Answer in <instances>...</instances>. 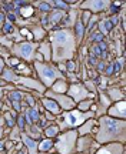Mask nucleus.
<instances>
[{"instance_id": "f257e3e1", "label": "nucleus", "mask_w": 126, "mask_h": 154, "mask_svg": "<svg viewBox=\"0 0 126 154\" xmlns=\"http://www.w3.org/2000/svg\"><path fill=\"white\" fill-rule=\"evenodd\" d=\"M50 47H52V60L56 63L73 60L76 40L72 29H60L50 34Z\"/></svg>"}, {"instance_id": "f03ea898", "label": "nucleus", "mask_w": 126, "mask_h": 154, "mask_svg": "<svg viewBox=\"0 0 126 154\" xmlns=\"http://www.w3.org/2000/svg\"><path fill=\"white\" fill-rule=\"evenodd\" d=\"M125 120L113 119L109 116H102V117H99L98 121V131L95 136V141L99 146L109 143L125 144Z\"/></svg>"}, {"instance_id": "7ed1b4c3", "label": "nucleus", "mask_w": 126, "mask_h": 154, "mask_svg": "<svg viewBox=\"0 0 126 154\" xmlns=\"http://www.w3.org/2000/svg\"><path fill=\"white\" fill-rule=\"evenodd\" d=\"M95 113L93 111H86L82 113L79 110H69V111H63L62 114H59V117H56L55 123L59 127V131H66L67 128H73V127H79L82 126L83 123L89 119H93Z\"/></svg>"}, {"instance_id": "20e7f679", "label": "nucleus", "mask_w": 126, "mask_h": 154, "mask_svg": "<svg viewBox=\"0 0 126 154\" xmlns=\"http://www.w3.org/2000/svg\"><path fill=\"white\" fill-rule=\"evenodd\" d=\"M77 136L79 134L75 128L70 131H62V134H57V137H56L53 149L57 151V154H75Z\"/></svg>"}, {"instance_id": "39448f33", "label": "nucleus", "mask_w": 126, "mask_h": 154, "mask_svg": "<svg viewBox=\"0 0 126 154\" xmlns=\"http://www.w3.org/2000/svg\"><path fill=\"white\" fill-rule=\"evenodd\" d=\"M34 70L37 72V76L40 77L42 84L47 88L52 87V84L56 80L65 79L62 72H59V69H56L55 66L47 64V63H37V61H34Z\"/></svg>"}, {"instance_id": "423d86ee", "label": "nucleus", "mask_w": 126, "mask_h": 154, "mask_svg": "<svg viewBox=\"0 0 126 154\" xmlns=\"http://www.w3.org/2000/svg\"><path fill=\"white\" fill-rule=\"evenodd\" d=\"M39 44L32 43V42H22L16 43L11 49V53L16 54L17 57H22L26 61H34V53L37 51Z\"/></svg>"}, {"instance_id": "0eeeda50", "label": "nucleus", "mask_w": 126, "mask_h": 154, "mask_svg": "<svg viewBox=\"0 0 126 154\" xmlns=\"http://www.w3.org/2000/svg\"><path fill=\"white\" fill-rule=\"evenodd\" d=\"M67 94L75 103H79L82 100L86 99H95V94H92L90 91H88V88L85 87V84L82 83H73L70 87L67 88Z\"/></svg>"}, {"instance_id": "6e6552de", "label": "nucleus", "mask_w": 126, "mask_h": 154, "mask_svg": "<svg viewBox=\"0 0 126 154\" xmlns=\"http://www.w3.org/2000/svg\"><path fill=\"white\" fill-rule=\"evenodd\" d=\"M44 96L47 97V99H52L55 100L57 106L63 109L65 111H69V110H73L75 107H76V103L73 101V100L69 97V96H66V94H57V93H53V91H50L49 88L44 91Z\"/></svg>"}, {"instance_id": "1a4fd4ad", "label": "nucleus", "mask_w": 126, "mask_h": 154, "mask_svg": "<svg viewBox=\"0 0 126 154\" xmlns=\"http://www.w3.org/2000/svg\"><path fill=\"white\" fill-rule=\"evenodd\" d=\"M13 83H19V84H22V86H24V87H29L32 88V90H37V91H40V93H44L46 91V87H44L42 83H39L37 80H34V79H32V77H24V76H15L13 77V80H11Z\"/></svg>"}, {"instance_id": "9d476101", "label": "nucleus", "mask_w": 126, "mask_h": 154, "mask_svg": "<svg viewBox=\"0 0 126 154\" xmlns=\"http://www.w3.org/2000/svg\"><path fill=\"white\" fill-rule=\"evenodd\" d=\"M95 154H125V144L121 143H109L100 146Z\"/></svg>"}, {"instance_id": "9b49d317", "label": "nucleus", "mask_w": 126, "mask_h": 154, "mask_svg": "<svg viewBox=\"0 0 126 154\" xmlns=\"http://www.w3.org/2000/svg\"><path fill=\"white\" fill-rule=\"evenodd\" d=\"M109 6H110V2H108V0H96V2H83V3H80V7L89 10V13L90 11L99 13V11L108 9Z\"/></svg>"}, {"instance_id": "f8f14e48", "label": "nucleus", "mask_w": 126, "mask_h": 154, "mask_svg": "<svg viewBox=\"0 0 126 154\" xmlns=\"http://www.w3.org/2000/svg\"><path fill=\"white\" fill-rule=\"evenodd\" d=\"M108 113H109V117L119 119V120H125V100L116 101L115 104H112L109 109H108Z\"/></svg>"}, {"instance_id": "ddd939ff", "label": "nucleus", "mask_w": 126, "mask_h": 154, "mask_svg": "<svg viewBox=\"0 0 126 154\" xmlns=\"http://www.w3.org/2000/svg\"><path fill=\"white\" fill-rule=\"evenodd\" d=\"M98 120H95V119H89V120H86L85 123H83L82 126H79L76 128L77 134H80V136H86V134H89V133H96L98 131Z\"/></svg>"}, {"instance_id": "4468645a", "label": "nucleus", "mask_w": 126, "mask_h": 154, "mask_svg": "<svg viewBox=\"0 0 126 154\" xmlns=\"http://www.w3.org/2000/svg\"><path fill=\"white\" fill-rule=\"evenodd\" d=\"M20 140H22V143L24 144V147L27 150L29 154H39L37 151V140H33L27 136V134H20Z\"/></svg>"}, {"instance_id": "2eb2a0df", "label": "nucleus", "mask_w": 126, "mask_h": 154, "mask_svg": "<svg viewBox=\"0 0 126 154\" xmlns=\"http://www.w3.org/2000/svg\"><path fill=\"white\" fill-rule=\"evenodd\" d=\"M42 104H43L44 109H46V110H49V113H52V114L59 116L62 113V109L57 106V103H56L55 100L47 99V97H43V99H42Z\"/></svg>"}, {"instance_id": "dca6fc26", "label": "nucleus", "mask_w": 126, "mask_h": 154, "mask_svg": "<svg viewBox=\"0 0 126 154\" xmlns=\"http://www.w3.org/2000/svg\"><path fill=\"white\" fill-rule=\"evenodd\" d=\"M113 24H118V14L113 16L112 19H105V20H102V22L99 23V26H100V33L108 34L109 30L113 29Z\"/></svg>"}, {"instance_id": "f3484780", "label": "nucleus", "mask_w": 126, "mask_h": 154, "mask_svg": "<svg viewBox=\"0 0 126 154\" xmlns=\"http://www.w3.org/2000/svg\"><path fill=\"white\" fill-rule=\"evenodd\" d=\"M67 82H66L65 79H59V80H56L53 84H52V87L49 88L50 91H53V93H57V94H63L67 91Z\"/></svg>"}, {"instance_id": "a211bd4d", "label": "nucleus", "mask_w": 126, "mask_h": 154, "mask_svg": "<svg viewBox=\"0 0 126 154\" xmlns=\"http://www.w3.org/2000/svg\"><path fill=\"white\" fill-rule=\"evenodd\" d=\"M37 53H40V54L43 56L44 61H50L52 60V47H50V43H47V42H42V43L39 44Z\"/></svg>"}, {"instance_id": "6ab92c4d", "label": "nucleus", "mask_w": 126, "mask_h": 154, "mask_svg": "<svg viewBox=\"0 0 126 154\" xmlns=\"http://www.w3.org/2000/svg\"><path fill=\"white\" fill-rule=\"evenodd\" d=\"M24 120L27 121L29 124H34V123H37L39 121V111H37V109L36 107H30V109H27V110L24 111Z\"/></svg>"}, {"instance_id": "aec40b11", "label": "nucleus", "mask_w": 126, "mask_h": 154, "mask_svg": "<svg viewBox=\"0 0 126 154\" xmlns=\"http://www.w3.org/2000/svg\"><path fill=\"white\" fill-rule=\"evenodd\" d=\"M73 27H75V30H76V36H75L76 44H80V43H82L83 34H85V24L82 23V20H80V19H77Z\"/></svg>"}, {"instance_id": "412c9836", "label": "nucleus", "mask_w": 126, "mask_h": 154, "mask_svg": "<svg viewBox=\"0 0 126 154\" xmlns=\"http://www.w3.org/2000/svg\"><path fill=\"white\" fill-rule=\"evenodd\" d=\"M53 144H55L53 140H50V138H43L40 143H37V151H40V153L52 151V150H53Z\"/></svg>"}, {"instance_id": "4be33fe9", "label": "nucleus", "mask_w": 126, "mask_h": 154, "mask_svg": "<svg viewBox=\"0 0 126 154\" xmlns=\"http://www.w3.org/2000/svg\"><path fill=\"white\" fill-rule=\"evenodd\" d=\"M108 97H109L110 101H121V100H123V91L122 90H119V88H109L108 90Z\"/></svg>"}, {"instance_id": "5701e85b", "label": "nucleus", "mask_w": 126, "mask_h": 154, "mask_svg": "<svg viewBox=\"0 0 126 154\" xmlns=\"http://www.w3.org/2000/svg\"><path fill=\"white\" fill-rule=\"evenodd\" d=\"M65 11L63 10H53L52 11V14L47 16L49 19V24H57V23L60 22L62 19H65Z\"/></svg>"}, {"instance_id": "b1692460", "label": "nucleus", "mask_w": 126, "mask_h": 154, "mask_svg": "<svg viewBox=\"0 0 126 154\" xmlns=\"http://www.w3.org/2000/svg\"><path fill=\"white\" fill-rule=\"evenodd\" d=\"M92 106H93V99H86V100L79 101V103L76 104V107H77V110H79V111L86 113V111H90Z\"/></svg>"}, {"instance_id": "393cba45", "label": "nucleus", "mask_w": 126, "mask_h": 154, "mask_svg": "<svg viewBox=\"0 0 126 154\" xmlns=\"http://www.w3.org/2000/svg\"><path fill=\"white\" fill-rule=\"evenodd\" d=\"M15 74H22V76H24L26 74V77H29L30 76V73H32V70H30V67L29 66H26V64H23L22 61L17 64L16 67H15Z\"/></svg>"}, {"instance_id": "a878e982", "label": "nucleus", "mask_w": 126, "mask_h": 154, "mask_svg": "<svg viewBox=\"0 0 126 154\" xmlns=\"http://www.w3.org/2000/svg\"><path fill=\"white\" fill-rule=\"evenodd\" d=\"M66 17V16H65ZM76 19H77V14H76V11L75 10H72L69 14H67V17H66V22L63 23L65 26L63 27L65 29H69V27H73L75 26V23H76Z\"/></svg>"}, {"instance_id": "bb28decb", "label": "nucleus", "mask_w": 126, "mask_h": 154, "mask_svg": "<svg viewBox=\"0 0 126 154\" xmlns=\"http://www.w3.org/2000/svg\"><path fill=\"white\" fill-rule=\"evenodd\" d=\"M44 128H46V130H44V134H46V136H47V137H55V136H57V134H59V127L57 126H53V124H52V126H49V127H44Z\"/></svg>"}, {"instance_id": "cd10ccee", "label": "nucleus", "mask_w": 126, "mask_h": 154, "mask_svg": "<svg viewBox=\"0 0 126 154\" xmlns=\"http://www.w3.org/2000/svg\"><path fill=\"white\" fill-rule=\"evenodd\" d=\"M33 11H34V9H33V6L26 5L24 7H22V9H20V14H22V17H24V19H27V17H30V16L33 14Z\"/></svg>"}, {"instance_id": "c85d7f7f", "label": "nucleus", "mask_w": 126, "mask_h": 154, "mask_svg": "<svg viewBox=\"0 0 126 154\" xmlns=\"http://www.w3.org/2000/svg\"><path fill=\"white\" fill-rule=\"evenodd\" d=\"M23 97H24V94L20 93V91H11L10 93V100L11 101H20Z\"/></svg>"}, {"instance_id": "c756f323", "label": "nucleus", "mask_w": 126, "mask_h": 154, "mask_svg": "<svg viewBox=\"0 0 126 154\" xmlns=\"http://www.w3.org/2000/svg\"><path fill=\"white\" fill-rule=\"evenodd\" d=\"M66 72H69V73H75V70H76V64H75V61L73 60H69V61H66Z\"/></svg>"}, {"instance_id": "7c9ffc66", "label": "nucleus", "mask_w": 126, "mask_h": 154, "mask_svg": "<svg viewBox=\"0 0 126 154\" xmlns=\"http://www.w3.org/2000/svg\"><path fill=\"white\" fill-rule=\"evenodd\" d=\"M19 63H20V60L17 57H7V64L10 67H16Z\"/></svg>"}, {"instance_id": "2f4dec72", "label": "nucleus", "mask_w": 126, "mask_h": 154, "mask_svg": "<svg viewBox=\"0 0 126 154\" xmlns=\"http://www.w3.org/2000/svg\"><path fill=\"white\" fill-rule=\"evenodd\" d=\"M102 40H103V34H102V33L92 34V42H95V43H100Z\"/></svg>"}, {"instance_id": "473e14b6", "label": "nucleus", "mask_w": 126, "mask_h": 154, "mask_svg": "<svg viewBox=\"0 0 126 154\" xmlns=\"http://www.w3.org/2000/svg\"><path fill=\"white\" fill-rule=\"evenodd\" d=\"M39 7H40V10H43V11H49L50 10V5L47 3V2H40Z\"/></svg>"}, {"instance_id": "72a5a7b5", "label": "nucleus", "mask_w": 126, "mask_h": 154, "mask_svg": "<svg viewBox=\"0 0 126 154\" xmlns=\"http://www.w3.org/2000/svg\"><path fill=\"white\" fill-rule=\"evenodd\" d=\"M5 119L7 120V123H9V126H10V127L15 126V119L11 117L10 113H6V114H5Z\"/></svg>"}, {"instance_id": "f704fd0d", "label": "nucleus", "mask_w": 126, "mask_h": 154, "mask_svg": "<svg viewBox=\"0 0 126 154\" xmlns=\"http://www.w3.org/2000/svg\"><path fill=\"white\" fill-rule=\"evenodd\" d=\"M17 119H19V130L22 131L23 128H24V123H26V120H24V116H19Z\"/></svg>"}, {"instance_id": "c9c22d12", "label": "nucleus", "mask_w": 126, "mask_h": 154, "mask_svg": "<svg viewBox=\"0 0 126 154\" xmlns=\"http://www.w3.org/2000/svg\"><path fill=\"white\" fill-rule=\"evenodd\" d=\"M50 3H53L55 6H57V7H62V9H67V5H65L66 2H50Z\"/></svg>"}, {"instance_id": "e433bc0d", "label": "nucleus", "mask_w": 126, "mask_h": 154, "mask_svg": "<svg viewBox=\"0 0 126 154\" xmlns=\"http://www.w3.org/2000/svg\"><path fill=\"white\" fill-rule=\"evenodd\" d=\"M11 29H13V26H11L10 23H6L5 26H3V32H5V33H9Z\"/></svg>"}, {"instance_id": "4c0bfd02", "label": "nucleus", "mask_w": 126, "mask_h": 154, "mask_svg": "<svg viewBox=\"0 0 126 154\" xmlns=\"http://www.w3.org/2000/svg\"><path fill=\"white\" fill-rule=\"evenodd\" d=\"M89 17H90V13H89V11H85V14H83V20H82L83 24H86V23H88Z\"/></svg>"}, {"instance_id": "58836bf2", "label": "nucleus", "mask_w": 126, "mask_h": 154, "mask_svg": "<svg viewBox=\"0 0 126 154\" xmlns=\"http://www.w3.org/2000/svg\"><path fill=\"white\" fill-rule=\"evenodd\" d=\"M3 70H5V60L0 57V73H3Z\"/></svg>"}, {"instance_id": "ea45409f", "label": "nucleus", "mask_w": 126, "mask_h": 154, "mask_svg": "<svg viewBox=\"0 0 126 154\" xmlns=\"http://www.w3.org/2000/svg\"><path fill=\"white\" fill-rule=\"evenodd\" d=\"M3 144H5V143L0 140V150H5V146H3Z\"/></svg>"}, {"instance_id": "a19ab883", "label": "nucleus", "mask_w": 126, "mask_h": 154, "mask_svg": "<svg viewBox=\"0 0 126 154\" xmlns=\"http://www.w3.org/2000/svg\"><path fill=\"white\" fill-rule=\"evenodd\" d=\"M5 20V14L3 13H0V22H3Z\"/></svg>"}, {"instance_id": "79ce46f5", "label": "nucleus", "mask_w": 126, "mask_h": 154, "mask_svg": "<svg viewBox=\"0 0 126 154\" xmlns=\"http://www.w3.org/2000/svg\"><path fill=\"white\" fill-rule=\"evenodd\" d=\"M47 154H57V153H53V151H49V153Z\"/></svg>"}, {"instance_id": "37998d69", "label": "nucleus", "mask_w": 126, "mask_h": 154, "mask_svg": "<svg viewBox=\"0 0 126 154\" xmlns=\"http://www.w3.org/2000/svg\"><path fill=\"white\" fill-rule=\"evenodd\" d=\"M0 109H2V103H0Z\"/></svg>"}]
</instances>
